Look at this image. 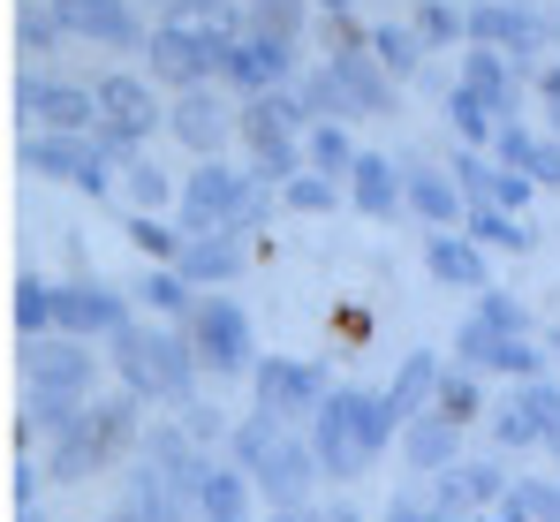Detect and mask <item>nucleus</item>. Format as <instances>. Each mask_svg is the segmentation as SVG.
<instances>
[{
  "mask_svg": "<svg viewBox=\"0 0 560 522\" xmlns=\"http://www.w3.org/2000/svg\"><path fill=\"white\" fill-rule=\"evenodd\" d=\"M386 439H401V417H394V402L372 394V386H334L326 409L311 417V454H318V469H326L334 485L372 477Z\"/></svg>",
  "mask_w": 560,
  "mask_h": 522,
  "instance_id": "1",
  "label": "nucleus"
},
{
  "mask_svg": "<svg viewBox=\"0 0 560 522\" xmlns=\"http://www.w3.org/2000/svg\"><path fill=\"white\" fill-rule=\"evenodd\" d=\"M106 363H114V379H121V394H137V402H160V409H189L197 402V341H189L183 326H160V318H137V326H121L114 341H106Z\"/></svg>",
  "mask_w": 560,
  "mask_h": 522,
  "instance_id": "2",
  "label": "nucleus"
},
{
  "mask_svg": "<svg viewBox=\"0 0 560 522\" xmlns=\"http://www.w3.org/2000/svg\"><path fill=\"white\" fill-rule=\"evenodd\" d=\"M98 402V356L92 341H69V334H46V341H23V417L38 432H69L84 409Z\"/></svg>",
  "mask_w": 560,
  "mask_h": 522,
  "instance_id": "3",
  "label": "nucleus"
},
{
  "mask_svg": "<svg viewBox=\"0 0 560 522\" xmlns=\"http://www.w3.org/2000/svg\"><path fill=\"white\" fill-rule=\"evenodd\" d=\"M273 182L266 174H250L243 160H205V167H189L183 182V205H175V228L183 235H258L266 228V212H273Z\"/></svg>",
  "mask_w": 560,
  "mask_h": 522,
  "instance_id": "4",
  "label": "nucleus"
},
{
  "mask_svg": "<svg viewBox=\"0 0 560 522\" xmlns=\"http://www.w3.org/2000/svg\"><path fill=\"white\" fill-rule=\"evenodd\" d=\"M228 462L280 508H311V492H318V454H311V439H295L280 417H266V409H250L243 425H235V439H228Z\"/></svg>",
  "mask_w": 560,
  "mask_h": 522,
  "instance_id": "5",
  "label": "nucleus"
},
{
  "mask_svg": "<svg viewBox=\"0 0 560 522\" xmlns=\"http://www.w3.org/2000/svg\"><path fill=\"white\" fill-rule=\"evenodd\" d=\"M137 417H144V402H137V394L92 402V409H84L69 432L46 439V477H61V485H77V477H98L106 462H121L129 446H144Z\"/></svg>",
  "mask_w": 560,
  "mask_h": 522,
  "instance_id": "6",
  "label": "nucleus"
},
{
  "mask_svg": "<svg viewBox=\"0 0 560 522\" xmlns=\"http://www.w3.org/2000/svg\"><path fill=\"white\" fill-rule=\"evenodd\" d=\"M228 46H235V38H220V31L189 23V15H160V23H152V38H144V77H152V84H167L175 98H189V91H205L212 77H220Z\"/></svg>",
  "mask_w": 560,
  "mask_h": 522,
  "instance_id": "7",
  "label": "nucleus"
},
{
  "mask_svg": "<svg viewBox=\"0 0 560 522\" xmlns=\"http://www.w3.org/2000/svg\"><path fill=\"white\" fill-rule=\"evenodd\" d=\"M189 341H197V363L205 379H258V334H250V311L228 303V295H205L197 318H189Z\"/></svg>",
  "mask_w": 560,
  "mask_h": 522,
  "instance_id": "8",
  "label": "nucleus"
},
{
  "mask_svg": "<svg viewBox=\"0 0 560 522\" xmlns=\"http://www.w3.org/2000/svg\"><path fill=\"white\" fill-rule=\"evenodd\" d=\"M455 363L477 371V379L538 386V379H546V341H538V334H500V326H485V318L469 311L463 326H455Z\"/></svg>",
  "mask_w": 560,
  "mask_h": 522,
  "instance_id": "9",
  "label": "nucleus"
},
{
  "mask_svg": "<svg viewBox=\"0 0 560 522\" xmlns=\"http://www.w3.org/2000/svg\"><path fill=\"white\" fill-rule=\"evenodd\" d=\"M15 114H23V129L92 137L98 129V91L69 84V77H54V69H23V77H15Z\"/></svg>",
  "mask_w": 560,
  "mask_h": 522,
  "instance_id": "10",
  "label": "nucleus"
},
{
  "mask_svg": "<svg viewBox=\"0 0 560 522\" xmlns=\"http://www.w3.org/2000/svg\"><path fill=\"white\" fill-rule=\"evenodd\" d=\"M15 160H23V174L69 182V189H84V197H114V182H121V174L98 160L92 137H54V129H31V137L15 144Z\"/></svg>",
  "mask_w": 560,
  "mask_h": 522,
  "instance_id": "11",
  "label": "nucleus"
},
{
  "mask_svg": "<svg viewBox=\"0 0 560 522\" xmlns=\"http://www.w3.org/2000/svg\"><path fill=\"white\" fill-rule=\"evenodd\" d=\"M560 38V23L530 0H469V46H492L508 61H530Z\"/></svg>",
  "mask_w": 560,
  "mask_h": 522,
  "instance_id": "12",
  "label": "nucleus"
},
{
  "mask_svg": "<svg viewBox=\"0 0 560 522\" xmlns=\"http://www.w3.org/2000/svg\"><path fill=\"white\" fill-rule=\"evenodd\" d=\"M129 303L137 295H121L106 280H61L54 288V334H69V341H114L121 326H137Z\"/></svg>",
  "mask_w": 560,
  "mask_h": 522,
  "instance_id": "13",
  "label": "nucleus"
},
{
  "mask_svg": "<svg viewBox=\"0 0 560 522\" xmlns=\"http://www.w3.org/2000/svg\"><path fill=\"white\" fill-rule=\"evenodd\" d=\"M250 394H258V409L266 417H318L326 409V394H334V379H326V363H303V356H266L258 363V379H250Z\"/></svg>",
  "mask_w": 560,
  "mask_h": 522,
  "instance_id": "14",
  "label": "nucleus"
},
{
  "mask_svg": "<svg viewBox=\"0 0 560 522\" xmlns=\"http://www.w3.org/2000/svg\"><path fill=\"white\" fill-rule=\"evenodd\" d=\"M92 91H98V129H114V137H129V144H144V137L167 121L160 84H152V77H137V69H98Z\"/></svg>",
  "mask_w": 560,
  "mask_h": 522,
  "instance_id": "15",
  "label": "nucleus"
},
{
  "mask_svg": "<svg viewBox=\"0 0 560 522\" xmlns=\"http://www.w3.org/2000/svg\"><path fill=\"white\" fill-rule=\"evenodd\" d=\"M167 137L197 152V167L228 160V144H243V106H228L220 91H189V98L167 106Z\"/></svg>",
  "mask_w": 560,
  "mask_h": 522,
  "instance_id": "16",
  "label": "nucleus"
},
{
  "mask_svg": "<svg viewBox=\"0 0 560 522\" xmlns=\"http://www.w3.org/2000/svg\"><path fill=\"white\" fill-rule=\"evenodd\" d=\"M220 84L235 91L243 106H250V98H273V91H288V84H303V69H295V46H273V38L243 31V38L228 46V61H220Z\"/></svg>",
  "mask_w": 560,
  "mask_h": 522,
  "instance_id": "17",
  "label": "nucleus"
},
{
  "mask_svg": "<svg viewBox=\"0 0 560 522\" xmlns=\"http://www.w3.org/2000/svg\"><path fill=\"white\" fill-rule=\"evenodd\" d=\"M508 492H515V485H508V469H500V462H469V454L447 469V477H432V508H440V522L492 515Z\"/></svg>",
  "mask_w": 560,
  "mask_h": 522,
  "instance_id": "18",
  "label": "nucleus"
},
{
  "mask_svg": "<svg viewBox=\"0 0 560 522\" xmlns=\"http://www.w3.org/2000/svg\"><path fill=\"white\" fill-rule=\"evenodd\" d=\"M69 38H92V46H114V54H144L152 23L137 15V0H54Z\"/></svg>",
  "mask_w": 560,
  "mask_h": 522,
  "instance_id": "19",
  "label": "nucleus"
},
{
  "mask_svg": "<svg viewBox=\"0 0 560 522\" xmlns=\"http://www.w3.org/2000/svg\"><path fill=\"white\" fill-rule=\"evenodd\" d=\"M447 174L463 182V197H469V205H485V212H515V220H523V205L538 197V182H523L515 167H500L492 152H455Z\"/></svg>",
  "mask_w": 560,
  "mask_h": 522,
  "instance_id": "20",
  "label": "nucleus"
},
{
  "mask_svg": "<svg viewBox=\"0 0 560 522\" xmlns=\"http://www.w3.org/2000/svg\"><path fill=\"white\" fill-rule=\"evenodd\" d=\"M183 272L197 295H228L243 272H250V243L243 235H189V251H183Z\"/></svg>",
  "mask_w": 560,
  "mask_h": 522,
  "instance_id": "21",
  "label": "nucleus"
},
{
  "mask_svg": "<svg viewBox=\"0 0 560 522\" xmlns=\"http://www.w3.org/2000/svg\"><path fill=\"white\" fill-rule=\"evenodd\" d=\"M243 167L266 174L273 189H288V182L303 174V137H288V129H273L258 106H243Z\"/></svg>",
  "mask_w": 560,
  "mask_h": 522,
  "instance_id": "22",
  "label": "nucleus"
},
{
  "mask_svg": "<svg viewBox=\"0 0 560 522\" xmlns=\"http://www.w3.org/2000/svg\"><path fill=\"white\" fill-rule=\"evenodd\" d=\"M334 69V84H341V98H349V121H372V114H394V98H401V84L378 69V54H341V61H326Z\"/></svg>",
  "mask_w": 560,
  "mask_h": 522,
  "instance_id": "23",
  "label": "nucleus"
},
{
  "mask_svg": "<svg viewBox=\"0 0 560 522\" xmlns=\"http://www.w3.org/2000/svg\"><path fill=\"white\" fill-rule=\"evenodd\" d=\"M349 205H357L364 220H394V212H409V167H394L386 152H364L357 174H349Z\"/></svg>",
  "mask_w": 560,
  "mask_h": 522,
  "instance_id": "24",
  "label": "nucleus"
},
{
  "mask_svg": "<svg viewBox=\"0 0 560 522\" xmlns=\"http://www.w3.org/2000/svg\"><path fill=\"white\" fill-rule=\"evenodd\" d=\"M515 69H523V61H508V54H492V46H469L455 84L477 91V98H485L500 121H515V106H523V77H515Z\"/></svg>",
  "mask_w": 560,
  "mask_h": 522,
  "instance_id": "25",
  "label": "nucleus"
},
{
  "mask_svg": "<svg viewBox=\"0 0 560 522\" xmlns=\"http://www.w3.org/2000/svg\"><path fill=\"white\" fill-rule=\"evenodd\" d=\"M424 272H432L440 288H469V295H492V265H485V251L469 243L463 228H455V235H424Z\"/></svg>",
  "mask_w": 560,
  "mask_h": 522,
  "instance_id": "26",
  "label": "nucleus"
},
{
  "mask_svg": "<svg viewBox=\"0 0 560 522\" xmlns=\"http://www.w3.org/2000/svg\"><path fill=\"white\" fill-rule=\"evenodd\" d=\"M409 212L432 228V235H455L469 220V197H463V182L447 167H409Z\"/></svg>",
  "mask_w": 560,
  "mask_h": 522,
  "instance_id": "27",
  "label": "nucleus"
},
{
  "mask_svg": "<svg viewBox=\"0 0 560 522\" xmlns=\"http://www.w3.org/2000/svg\"><path fill=\"white\" fill-rule=\"evenodd\" d=\"M500 167H515L523 182H538V189H553L560 182V137H546V129H523V121H508L500 129V152H492Z\"/></svg>",
  "mask_w": 560,
  "mask_h": 522,
  "instance_id": "28",
  "label": "nucleus"
},
{
  "mask_svg": "<svg viewBox=\"0 0 560 522\" xmlns=\"http://www.w3.org/2000/svg\"><path fill=\"white\" fill-rule=\"evenodd\" d=\"M440 379H447V363H440L432 348H417V356H401V371H394V386H386V402H394V417H401V425H417V417H432V402H440Z\"/></svg>",
  "mask_w": 560,
  "mask_h": 522,
  "instance_id": "29",
  "label": "nucleus"
},
{
  "mask_svg": "<svg viewBox=\"0 0 560 522\" xmlns=\"http://www.w3.org/2000/svg\"><path fill=\"white\" fill-rule=\"evenodd\" d=\"M197 522H258V485L235 462H212V477L197 492Z\"/></svg>",
  "mask_w": 560,
  "mask_h": 522,
  "instance_id": "30",
  "label": "nucleus"
},
{
  "mask_svg": "<svg viewBox=\"0 0 560 522\" xmlns=\"http://www.w3.org/2000/svg\"><path fill=\"white\" fill-rule=\"evenodd\" d=\"M401 462L424 469V477H447L463 462V432L440 425V417H417V425H401Z\"/></svg>",
  "mask_w": 560,
  "mask_h": 522,
  "instance_id": "31",
  "label": "nucleus"
},
{
  "mask_svg": "<svg viewBox=\"0 0 560 522\" xmlns=\"http://www.w3.org/2000/svg\"><path fill=\"white\" fill-rule=\"evenodd\" d=\"M137 303H144V311H152L160 326H183V334H189V318H197V303H205V295L189 288L175 265H152V272L137 280Z\"/></svg>",
  "mask_w": 560,
  "mask_h": 522,
  "instance_id": "32",
  "label": "nucleus"
},
{
  "mask_svg": "<svg viewBox=\"0 0 560 522\" xmlns=\"http://www.w3.org/2000/svg\"><path fill=\"white\" fill-rule=\"evenodd\" d=\"M432 417H440V425H455V432H477V425H492L485 379H477V371H463V363H447V379H440V402H432Z\"/></svg>",
  "mask_w": 560,
  "mask_h": 522,
  "instance_id": "33",
  "label": "nucleus"
},
{
  "mask_svg": "<svg viewBox=\"0 0 560 522\" xmlns=\"http://www.w3.org/2000/svg\"><path fill=\"white\" fill-rule=\"evenodd\" d=\"M357 160H364V144L349 137V121H318V129L303 137V167H311V174H326V182H341V189H349Z\"/></svg>",
  "mask_w": 560,
  "mask_h": 522,
  "instance_id": "34",
  "label": "nucleus"
},
{
  "mask_svg": "<svg viewBox=\"0 0 560 522\" xmlns=\"http://www.w3.org/2000/svg\"><path fill=\"white\" fill-rule=\"evenodd\" d=\"M372 54H378V69H386L394 84H409V77H424V54H432V46L417 38V23H386V15H378L372 23Z\"/></svg>",
  "mask_w": 560,
  "mask_h": 522,
  "instance_id": "35",
  "label": "nucleus"
},
{
  "mask_svg": "<svg viewBox=\"0 0 560 522\" xmlns=\"http://www.w3.org/2000/svg\"><path fill=\"white\" fill-rule=\"evenodd\" d=\"M54 288H61V280H46V272H23V280H15V295H8L15 341H46V334H54Z\"/></svg>",
  "mask_w": 560,
  "mask_h": 522,
  "instance_id": "36",
  "label": "nucleus"
},
{
  "mask_svg": "<svg viewBox=\"0 0 560 522\" xmlns=\"http://www.w3.org/2000/svg\"><path fill=\"white\" fill-rule=\"evenodd\" d=\"M447 121H455L463 152H500V129H508V121H500V114H492L477 91H463V84L447 91Z\"/></svg>",
  "mask_w": 560,
  "mask_h": 522,
  "instance_id": "37",
  "label": "nucleus"
},
{
  "mask_svg": "<svg viewBox=\"0 0 560 522\" xmlns=\"http://www.w3.org/2000/svg\"><path fill=\"white\" fill-rule=\"evenodd\" d=\"M121 197H129L137 212H152V220H167V212L183 205V189H175L167 174L152 167V160H137V167H121Z\"/></svg>",
  "mask_w": 560,
  "mask_h": 522,
  "instance_id": "38",
  "label": "nucleus"
},
{
  "mask_svg": "<svg viewBox=\"0 0 560 522\" xmlns=\"http://www.w3.org/2000/svg\"><path fill=\"white\" fill-rule=\"evenodd\" d=\"M409 23L424 46H469V0H417Z\"/></svg>",
  "mask_w": 560,
  "mask_h": 522,
  "instance_id": "39",
  "label": "nucleus"
},
{
  "mask_svg": "<svg viewBox=\"0 0 560 522\" xmlns=\"http://www.w3.org/2000/svg\"><path fill=\"white\" fill-rule=\"evenodd\" d=\"M250 31L273 38V46H303V31H311V0H250Z\"/></svg>",
  "mask_w": 560,
  "mask_h": 522,
  "instance_id": "40",
  "label": "nucleus"
},
{
  "mask_svg": "<svg viewBox=\"0 0 560 522\" xmlns=\"http://www.w3.org/2000/svg\"><path fill=\"white\" fill-rule=\"evenodd\" d=\"M129 243H137V258H152V265H183V251H189L183 228L152 220V212H129Z\"/></svg>",
  "mask_w": 560,
  "mask_h": 522,
  "instance_id": "41",
  "label": "nucleus"
},
{
  "mask_svg": "<svg viewBox=\"0 0 560 522\" xmlns=\"http://www.w3.org/2000/svg\"><path fill=\"white\" fill-rule=\"evenodd\" d=\"M61 38H69V23H61L54 0H23V8H15V46H23V54H54Z\"/></svg>",
  "mask_w": 560,
  "mask_h": 522,
  "instance_id": "42",
  "label": "nucleus"
},
{
  "mask_svg": "<svg viewBox=\"0 0 560 522\" xmlns=\"http://www.w3.org/2000/svg\"><path fill=\"white\" fill-rule=\"evenodd\" d=\"M463 235L477 243V251H530V228H523L515 212H485V205H469Z\"/></svg>",
  "mask_w": 560,
  "mask_h": 522,
  "instance_id": "43",
  "label": "nucleus"
},
{
  "mask_svg": "<svg viewBox=\"0 0 560 522\" xmlns=\"http://www.w3.org/2000/svg\"><path fill=\"white\" fill-rule=\"evenodd\" d=\"M492 446H508V454H523V446H538V425H530V402L523 394H508V402H492V425H485Z\"/></svg>",
  "mask_w": 560,
  "mask_h": 522,
  "instance_id": "44",
  "label": "nucleus"
},
{
  "mask_svg": "<svg viewBox=\"0 0 560 522\" xmlns=\"http://www.w3.org/2000/svg\"><path fill=\"white\" fill-rule=\"evenodd\" d=\"M523 402H530V425H538V446L560 462V386L553 379H538V386H515Z\"/></svg>",
  "mask_w": 560,
  "mask_h": 522,
  "instance_id": "45",
  "label": "nucleus"
},
{
  "mask_svg": "<svg viewBox=\"0 0 560 522\" xmlns=\"http://www.w3.org/2000/svg\"><path fill=\"white\" fill-rule=\"evenodd\" d=\"M341 197H349L341 182H326V174H311V167H303L295 182H288V189H280V205H295V212H334Z\"/></svg>",
  "mask_w": 560,
  "mask_h": 522,
  "instance_id": "46",
  "label": "nucleus"
},
{
  "mask_svg": "<svg viewBox=\"0 0 560 522\" xmlns=\"http://www.w3.org/2000/svg\"><path fill=\"white\" fill-rule=\"evenodd\" d=\"M477 318H485V326H500V334H538V326H530V311H523L515 295H500V288H492V295H477Z\"/></svg>",
  "mask_w": 560,
  "mask_h": 522,
  "instance_id": "47",
  "label": "nucleus"
},
{
  "mask_svg": "<svg viewBox=\"0 0 560 522\" xmlns=\"http://www.w3.org/2000/svg\"><path fill=\"white\" fill-rule=\"evenodd\" d=\"M183 432L197 439V446H212V439H235V425H228L212 402H189V409H183Z\"/></svg>",
  "mask_w": 560,
  "mask_h": 522,
  "instance_id": "48",
  "label": "nucleus"
},
{
  "mask_svg": "<svg viewBox=\"0 0 560 522\" xmlns=\"http://www.w3.org/2000/svg\"><path fill=\"white\" fill-rule=\"evenodd\" d=\"M523 508L530 522H560V477H523Z\"/></svg>",
  "mask_w": 560,
  "mask_h": 522,
  "instance_id": "49",
  "label": "nucleus"
},
{
  "mask_svg": "<svg viewBox=\"0 0 560 522\" xmlns=\"http://www.w3.org/2000/svg\"><path fill=\"white\" fill-rule=\"evenodd\" d=\"M8 492H15V515H23V508H38V462H23V454H15V469H8Z\"/></svg>",
  "mask_w": 560,
  "mask_h": 522,
  "instance_id": "50",
  "label": "nucleus"
},
{
  "mask_svg": "<svg viewBox=\"0 0 560 522\" xmlns=\"http://www.w3.org/2000/svg\"><path fill=\"white\" fill-rule=\"evenodd\" d=\"M538 106H546V137H560V61L538 69Z\"/></svg>",
  "mask_w": 560,
  "mask_h": 522,
  "instance_id": "51",
  "label": "nucleus"
},
{
  "mask_svg": "<svg viewBox=\"0 0 560 522\" xmlns=\"http://www.w3.org/2000/svg\"><path fill=\"white\" fill-rule=\"evenodd\" d=\"M378 522H440V508H432V500H386Z\"/></svg>",
  "mask_w": 560,
  "mask_h": 522,
  "instance_id": "52",
  "label": "nucleus"
},
{
  "mask_svg": "<svg viewBox=\"0 0 560 522\" xmlns=\"http://www.w3.org/2000/svg\"><path fill=\"white\" fill-rule=\"evenodd\" d=\"M485 522H530V508H523V485H515V492H508V500H500Z\"/></svg>",
  "mask_w": 560,
  "mask_h": 522,
  "instance_id": "53",
  "label": "nucleus"
},
{
  "mask_svg": "<svg viewBox=\"0 0 560 522\" xmlns=\"http://www.w3.org/2000/svg\"><path fill=\"white\" fill-rule=\"evenodd\" d=\"M318 522H364V515H357L349 500H326V508H318Z\"/></svg>",
  "mask_w": 560,
  "mask_h": 522,
  "instance_id": "54",
  "label": "nucleus"
},
{
  "mask_svg": "<svg viewBox=\"0 0 560 522\" xmlns=\"http://www.w3.org/2000/svg\"><path fill=\"white\" fill-rule=\"evenodd\" d=\"M266 522H318V508H280V515H266Z\"/></svg>",
  "mask_w": 560,
  "mask_h": 522,
  "instance_id": "55",
  "label": "nucleus"
},
{
  "mask_svg": "<svg viewBox=\"0 0 560 522\" xmlns=\"http://www.w3.org/2000/svg\"><path fill=\"white\" fill-rule=\"evenodd\" d=\"M538 341H546V356H560V326H553V334H538Z\"/></svg>",
  "mask_w": 560,
  "mask_h": 522,
  "instance_id": "56",
  "label": "nucleus"
},
{
  "mask_svg": "<svg viewBox=\"0 0 560 522\" xmlns=\"http://www.w3.org/2000/svg\"><path fill=\"white\" fill-rule=\"evenodd\" d=\"M15 522H46V508H23V515H15Z\"/></svg>",
  "mask_w": 560,
  "mask_h": 522,
  "instance_id": "57",
  "label": "nucleus"
},
{
  "mask_svg": "<svg viewBox=\"0 0 560 522\" xmlns=\"http://www.w3.org/2000/svg\"><path fill=\"white\" fill-rule=\"evenodd\" d=\"M106 522H137V515H129V508H114V515H106Z\"/></svg>",
  "mask_w": 560,
  "mask_h": 522,
  "instance_id": "58",
  "label": "nucleus"
},
{
  "mask_svg": "<svg viewBox=\"0 0 560 522\" xmlns=\"http://www.w3.org/2000/svg\"><path fill=\"white\" fill-rule=\"evenodd\" d=\"M409 8H417V0H409Z\"/></svg>",
  "mask_w": 560,
  "mask_h": 522,
  "instance_id": "59",
  "label": "nucleus"
},
{
  "mask_svg": "<svg viewBox=\"0 0 560 522\" xmlns=\"http://www.w3.org/2000/svg\"><path fill=\"white\" fill-rule=\"evenodd\" d=\"M326 8H334V0H326Z\"/></svg>",
  "mask_w": 560,
  "mask_h": 522,
  "instance_id": "60",
  "label": "nucleus"
}]
</instances>
